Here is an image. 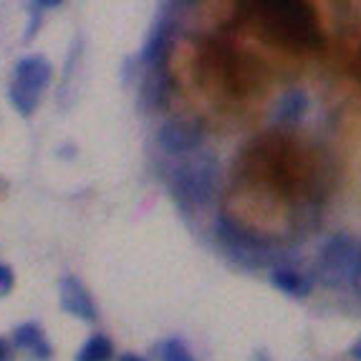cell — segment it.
Instances as JSON below:
<instances>
[{
  "label": "cell",
  "mask_w": 361,
  "mask_h": 361,
  "mask_svg": "<svg viewBox=\"0 0 361 361\" xmlns=\"http://www.w3.org/2000/svg\"><path fill=\"white\" fill-rule=\"evenodd\" d=\"M349 356H351V361H361V336L356 338L354 343H351V349H349Z\"/></svg>",
  "instance_id": "cell-16"
},
{
  "label": "cell",
  "mask_w": 361,
  "mask_h": 361,
  "mask_svg": "<svg viewBox=\"0 0 361 361\" xmlns=\"http://www.w3.org/2000/svg\"><path fill=\"white\" fill-rule=\"evenodd\" d=\"M0 187H3V182H0Z\"/></svg>",
  "instance_id": "cell-20"
},
{
  "label": "cell",
  "mask_w": 361,
  "mask_h": 361,
  "mask_svg": "<svg viewBox=\"0 0 361 361\" xmlns=\"http://www.w3.org/2000/svg\"><path fill=\"white\" fill-rule=\"evenodd\" d=\"M172 97V76H169L167 66L149 68L142 86V102L149 109H164Z\"/></svg>",
  "instance_id": "cell-9"
},
{
  "label": "cell",
  "mask_w": 361,
  "mask_h": 361,
  "mask_svg": "<svg viewBox=\"0 0 361 361\" xmlns=\"http://www.w3.org/2000/svg\"><path fill=\"white\" fill-rule=\"evenodd\" d=\"M217 238L223 243V247L230 253V258L238 265L255 271V268H265L278 258V250L265 235H258L253 230L243 228L240 223L230 220L228 215H220L215 223Z\"/></svg>",
  "instance_id": "cell-4"
},
{
  "label": "cell",
  "mask_w": 361,
  "mask_h": 361,
  "mask_svg": "<svg viewBox=\"0 0 361 361\" xmlns=\"http://www.w3.org/2000/svg\"><path fill=\"white\" fill-rule=\"evenodd\" d=\"M13 343L23 351H30L38 361H49L51 359V346L49 341L43 338V331L38 324H20L16 331H13Z\"/></svg>",
  "instance_id": "cell-12"
},
{
  "label": "cell",
  "mask_w": 361,
  "mask_h": 361,
  "mask_svg": "<svg viewBox=\"0 0 361 361\" xmlns=\"http://www.w3.org/2000/svg\"><path fill=\"white\" fill-rule=\"evenodd\" d=\"M114 359V343L109 341L104 334H94L86 338V343L78 349L76 361H111Z\"/></svg>",
  "instance_id": "cell-13"
},
{
  "label": "cell",
  "mask_w": 361,
  "mask_h": 361,
  "mask_svg": "<svg viewBox=\"0 0 361 361\" xmlns=\"http://www.w3.org/2000/svg\"><path fill=\"white\" fill-rule=\"evenodd\" d=\"M59 298H61V308L76 319L84 321H94L99 316L97 313V303L91 298V293L86 290V286L73 276L61 278L59 283Z\"/></svg>",
  "instance_id": "cell-7"
},
{
  "label": "cell",
  "mask_w": 361,
  "mask_h": 361,
  "mask_svg": "<svg viewBox=\"0 0 361 361\" xmlns=\"http://www.w3.org/2000/svg\"><path fill=\"white\" fill-rule=\"evenodd\" d=\"M258 33L265 41L286 46L290 51H319L324 33L316 11L295 0H260L253 6Z\"/></svg>",
  "instance_id": "cell-1"
},
{
  "label": "cell",
  "mask_w": 361,
  "mask_h": 361,
  "mask_svg": "<svg viewBox=\"0 0 361 361\" xmlns=\"http://www.w3.org/2000/svg\"><path fill=\"white\" fill-rule=\"evenodd\" d=\"M220 187V162L212 152H197L172 172V190L182 205H210Z\"/></svg>",
  "instance_id": "cell-3"
},
{
  "label": "cell",
  "mask_w": 361,
  "mask_h": 361,
  "mask_svg": "<svg viewBox=\"0 0 361 361\" xmlns=\"http://www.w3.org/2000/svg\"><path fill=\"white\" fill-rule=\"evenodd\" d=\"M157 359L159 361H197L192 356V351L187 349L185 343L177 338H167L157 346Z\"/></svg>",
  "instance_id": "cell-14"
},
{
  "label": "cell",
  "mask_w": 361,
  "mask_h": 361,
  "mask_svg": "<svg viewBox=\"0 0 361 361\" xmlns=\"http://www.w3.org/2000/svg\"><path fill=\"white\" fill-rule=\"evenodd\" d=\"M51 73H54V68L43 56H25V59H20L16 63L8 99H11V104L20 116H30L36 111L43 89L51 81Z\"/></svg>",
  "instance_id": "cell-5"
},
{
  "label": "cell",
  "mask_w": 361,
  "mask_h": 361,
  "mask_svg": "<svg viewBox=\"0 0 361 361\" xmlns=\"http://www.w3.org/2000/svg\"><path fill=\"white\" fill-rule=\"evenodd\" d=\"M0 361H11V346L6 338H0Z\"/></svg>",
  "instance_id": "cell-17"
},
{
  "label": "cell",
  "mask_w": 361,
  "mask_h": 361,
  "mask_svg": "<svg viewBox=\"0 0 361 361\" xmlns=\"http://www.w3.org/2000/svg\"><path fill=\"white\" fill-rule=\"evenodd\" d=\"M271 283L276 286L278 290H283V293H288V295H298V298L308 295L313 288V281L306 276V273L295 271V268H288V265H278V268H273Z\"/></svg>",
  "instance_id": "cell-11"
},
{
  "label": "cell",
  "mask_w": 361,
  "mask_h": 361,
  "mask_svg": "<svg viewBox=\"0 0 361 361\" xmlns=\"http://www.w3.org/2000/svg\"><path fill=\"white\" fill-rule=\"evenodd\" d=\"M308 111V94L301 89H288L283 97L276 102L273 109V121L278 124H298Z\"/></svg>",
  "instance_id": "cell-10"
},
{
  "label": "cell",
  "mask_w": 361,
  "mask_h": 361,
  "mask_svg": "<svg viewBox=\"0 0 361 361\" xmlns=\"http://www.w3.org/2000/svg\"><path fill=\"white\" fill-rule=\"evenodd\" d=\"M116 361H147L145 356H139V354H121Z\"/></svg>",
  "instance_id": "cell-18"
},
{
  "label": "cell",
  "mask_w": 361,
  "mask_h": 361,
  "mask_svg": "<svg viewBox=\"0 0 361 361\" xmlns=\"http://www.w3.org/2000/svg\"><path fill=\"white\" fill-rule=\"evenodd\" d=\"M354 290L359 293V298H361V271H359V278H356V286H354Z\"/></svg>",
  "instance_id": "cell-19"
},
{
  "label": "cell",
  "mask_w": 361,
  "mask_h": 361,
  "mask_svg": "<svg viewBox=\"0 0 361 361\" xmlns=\"http://www.w3.org/2000/svg\"><path fill=\"white\" fill-rule=\"evenodd\" d=\"M172 43H175V23H172L167 16H162V18L154 23L149 36H147L145 49H142V61H145L149 68L167 66Z\"/></svg>",
  "instance_id": "cell-8"
},
{
  "label": "cell",
  "mask_w": 361,
  "mask_h": 361,
  "mask_svg": "<svg viewBox=\"0 0 361 361\" xmlns=\"http://www.w3.org/2000/svg\"><path fill=\"white\" fill-rule=\"evenodd\" d=\"M13 283H16V276H13L11 265L0 263V298L11 293V290H13Z\"/></svg>",
  "instance_id": "cell-15"
},
{
  "label": "cell",
  "mask_w": 361,
  "mask_h": 361,
  "mask_svg": "<svg viewBox=\"0 0 361 361\" xmlns=\"http://www.w3.org/2000/svg\"><path fill=\"white\" fill-rule=\"evenodd\" d=\"M205 124L202 119H169L159 129V145L169 154H190L202 147Z\"/></svg>",
  "instance_id": "cell-6"
},
{
  "label": "cell",
  "mask_w": 361,
  "mask_h": 361,
  "mask_svg": "<svg viewBox=\"0 0 361 361\" xmlns=\"http://www.w3.org/2000/svg\"><path fill=\"white\" fill-rule=\"evenodd\" d=\"M361 271V243L349 233H336L316 258V278L326 288H354Z\"/></svg>",
  "instance_id": "cell-2"
}]
</instances>
